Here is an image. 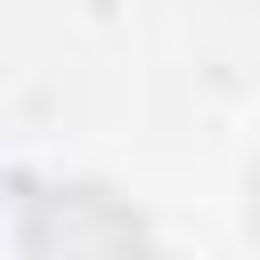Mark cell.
I'll return each mask as SVG.
<instances>
[{
  "instance_id": "1",
  "label": "cell",
  "mask_w": 260,
  "mask_h": 260,
  "mask_svg": "<svg viewBox=\"0 0 260 260\" xmlns=\"http://www.w3.org/2000/svg\"><path fill=\"white\" fill-rule=\"evenodd\" d=\"M32 260H138V219L106 195H49L32 219Z\"/></svg>"
}]
</instances>
